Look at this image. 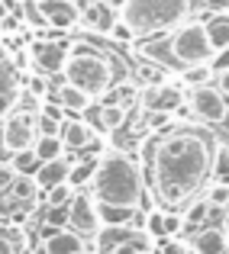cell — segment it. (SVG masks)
Returning <instances> with one entry per match:
<instances>
[{
	"label": "cell",
	"instance_id": "6da1fadb",
	"mask_svg": "<svg viewBox=\"0 0 229 254\" xmlns=\"http://www.w3.org/2000/svg\"><path fill=\"white\" fill-rule=\"evenodd\" d=\"M217 135L200 126H168L142 145L149 187L165 209L178 212L213 177Z\"/></svg>",
	"mask_w": 229,
	"mask_h": 254
},
{
	"label": "cell",
	"instance_id": "7a4b0ae2",
	"mask_svg": "<svg viewBox=\"0 0 229 254\" xmlns=\"http://www.w3.org/2000/svg\"><path fill=\"white\" fill-rule=\"evenodd\" d=\"M91 193L97 203L139 209L142 196H145V174H142L136 158H129L126 151H107L97 161V171H94V180H91Z\"/></svg>",
	"mask_w": 229,
	"mask_h": 254
},
{
	"label": "cell",
	"instance_id": "3957f363",
	"mask_svg": "<svg viewBox=\"0 0 229 254\" xmlns=\"http://www.w3.org/2000/svg\"><path fill=\"white\" fill-rule=\"evenodd\" d=\"M62 74L68 84L81 87L91 97H104V90H110L116 84V64H113L110 52H100L91 42H78L68 49Z\"/></svg>",
	"mask_w": 229,
	"mask_h": 254
},
{
	"label": "cell",
	"instance_id": "277c9868",
	"mask_svg": "<svg viewBox=\"0 0 229 254\" xmlns=\"http://www.w3.org/2000/svg\"><path fill=\"white\" fill-rule=\"evenodd\" d=\"M191 13V0H126L119 19L132 29L136 39H155L171 32Z\"/></svg>",
	"mask_w": 229,
	"mask_h": 254
},
{
	"label": "cell",
	"instance_id": "5b68a950",
	"mask_svg": "<svg viewBox=\"0 0 229 254\" xmlns=\"http://www.w3.org/2000/svg\"><path fill=\"white\" fill-rule=\"evenodd\" d=\"M161 52H165V62L171 68H191V64H210L213 49H210V39H207L204 23H181L174 26L171 32L165 36L161 42Z\"/></svg>",
	"mask_w": 229,
	"mask_h": 254
},
{
	"label": "cell",
	"instance_id": "8992f818",
	"mask_svg": "<svg viewBox=\"0 0 229 254\" xmlns=\"http://www.w3.org/2000/svg\"><path fill=\"white\" fill-rule=\"evenodd\" d=\"M39 138L36 132V116L32 113H23V110H10L0 123V148L16 155V151H26L32 148Z\"/></svg>",
	"mask_w": 229,
	"mask_h": 254
},
{
	"label": "cell",
	"instance_id": "52a82bcc",
	"mask_svg": "<svg viewBox=\"0 0 229 254\" xmlns=\"http://www.w3.org/2000/svg\"><path fill=\"white\" fill-rule=\"evenodd\" d=\"M191 113L207 126H220L229 119V103L220 93V87L204 84V87H194L191 90Z\"/></svg>",
	"mask_w": 229,
	"mask_h": 254
},
{
	"label": "cell",
	"instance_id": "ba28073f",
	"mask_svg": "<svg viewBox=\"0 0 229 254\" xmlns=\"http://www.w3.org/2000/svg\"><path fill=\"white\" fill-rule=\"evenodd\" d=\"M68 229L81 238H94L100 232V216H97V199H94V193L75 190V199L68 203Z\"/></svg>",
	"mask_w": 229,
	"mask_h": 254
},
{
	"label": "cell",
	"instance_id": "9c48e42d",
	"mask_svg": "<svg viewBox=\"0 0 229 254\" xmlns=\"http://www.w3.org/2000/svg\"><path fill=\"white\" fill-rule=\"evenodd\" d=\"M36 6L45 26H52V29H71L81 23V6L75 0H36Z\"/></svg>",
	"mask_w": 229,
	"mask_h": 254
},
{
	"label": "cell",
	"instance_id": "30bf717a",
	"mask_svg": "<svg viewBox=\"0 0 229 254\" xmlns=\"http://www.w3.org/2000/svg\"><path fill=\"white\" fill-rule=\"evenodd\" d=\"M142 106L152 113H178V106H184V93L174 84H152L149 90L142 93Z\"/></svg>",
	"mask_w": 229,
	"mask_h": 254
},
{
	"label": "cell",
	"instance_id": "8fae6325",
	"mask_svg": "<svg viewBox=\"0 0 229 254\" xmlns=\"http://www.w3.org/2000/svg\"><path fill=\"white\" fill-rule=\"evenodd\" d=\"M62 142H65V151H87L100 142V135L84 119H65L62 123Z\"/></svg>",
	"mask_w": 229,
	"mask_h": 254
},
{
	"label": "cell",
	"instance_id": "7c38bea8",
	"mask_svg": "<svg viewBox=\"0 0 229 254\" xmlns=\"http://www.w3.org/2000/svg\"><path fill=\"white\" fill-rule=\"evenodd\" d=\"M32 64H36L39 74H58L65 68V58H68V45L58 42H36L32 45Z\"/></svg>",
	"mask_w": 229,
	"mask_h": 254
},
{
	"label": "cell",
	"instance_id": "4fadbf2b",
	"mask_svg": "<svg viewBox=\"0 0 229 254\" xmlns=\"http://www.w3.org/2000/svg\"><path fill=\"white\" fill-rule=\"evenodd\" d=\"M119 19V13L113 10L107 0H97V3H87V6H81V23L87 26V29H94V32H110L113 29V23Z\"/></svg>",
	"mask_w": 229,
	"mask_h": 254
},
{
	"label": "cell",
	"instance_id": "5bb4252c",
	"mask_svg": "<svg viewBox=\"0 0 229 254\" xmlns=\"http://www.w3.org/2000/svg\"><path fill=\"white\" fill-rule=\"evenodd\" d=\"M84 251V238L75 235L71 229H45L42 254H81Z\"/></svg>",
	"mask_w": 229,
	"mask_h": 254
},
{
	"label": "cell",
	"instance_id": "9a60e30c",
	"mask_svg": "<svg viewBox=\"0 0 229 254\" xmlns=\"http://www.w3.org/2000/svg\"><path fill=\"white\" fill-rule=\"evenodd\" d=\"M191 251L194 254H229V238L223 235V229L200 225V229H194Z\"/></svg>",
	"mask_w": 229,
	"mask_h": 254
},
{
	"label": "cell",
	"instance_id": "2e32d148",
	"mask_svg": "<svg viewBox=\"0 0 229 254\" xmlns=\"http://www.w3.org/2000/svg\"><path fill=\"white\" fill-rule=\"evenodd\" d=\"M49 97L55 100V103L62 106L65 113H78V116H81V113H87V110H91V100H94L91 93H84L81 87L68 84V81H62V84L55 87V90L49 93Z\"/></svg>",
	"mask_w": 229,
	"mask_h": 254
},
{
	"label": "cell",
	"instance_id": "e0dca14e",
	"mask_svg": "<svg viewBox=\"0 0 229 254\" xmlns=\"http://www.w3.org/2000/svg\"><path fill=\"white\" fill-rule=\"evenodd\" d=\"M68 171H71V161H68V158H55V161H42L32 177H36L39 190H49V187L68 184Z\"/></svg>",
	"mask_w": 229,
	"mask_h": 254
},
{
	"label": "cell",
	"instance_id": "ac0fdd59",
	"mask_svg": "<svg viewBox=\"0 0 229 254\" xmlns=\"http://www.w3.org/2000/svg\"><path fill=\"white\" fill-rule=\"evenodd\" d=\"M129 123V106L126 103H100L97 110V126L104 132H116Z\"/></svg>",
	"mask_w": 229,
	"mask_h": 254
},
{
	"label": "cell",
	"instance_id": "d6986e66",
	"mask_svg": "<svg viewBox=\"0 0 229 254\" xmlns=\"http://www.w3.org/2000/svg\"><path fill=\"white\" fill-rule=\"evenodd\" d=\"M207 39H210V49L220 52L229 45V13H213L210 19H207Z\"/></svg>",
	"mask_w": 229,
	"mask_h": 254
},
{
	"label": "cell",
	"instance_id": "ffe728a7",
	"mask_svg": "<svg viewBox=\"0 0 229 254\" xmlns=\"http://www.w3.org/2000/svg\"><path fill=\"white\" fill-rule=\"evenodd\" d=\"M210 212H213V206L207 203V196H194L191 203L181 209V222H184V229H200Z\"/></svg>",
	"mask_w": 229,
	"mask_h": 254
},
{
	"label": "cell",
	"instance_id": "44dd1931",
	"mask_svg": "<svg viewBox=\"0 0 229 254\" xmlns=\"http://www.w3.org/2000/svg\"><path fill=\"white\" fill-rule=\"evenodd\" d=\"M97 161L100 158H91V155H84V158H78V161H71V171H68V184L75 187V190H81V187H87L94 180V171H97Z\"/></svg>",
	"mask_w": 229,
	"mask_h": 254
},
{
	"label": "cell",
	"instance_id": "7402d4cb",
	"mask_svg": "<svg viewBox=\"0 0 229 254\" xmlns=\"http://www.w3.org/2000/svg\"><path fill=\"white\" fill-rule=\"evenodd\" d=\"M32 151H36L39 164L55 161V158H65V142H62V135H39L36 145H32Z\"/></svg>",
	"mask_w": 229,
	"mask_h": 254
},
{
	"label": "cell",
	"instance_id": "603a6c76",
	"mask_svg": "<svg viewBox=\"0 0 229 254\" xmlns=\"http://www.w3.org/2000/svg\"><path fill=\"white\" fill-rule=\"evenodd\" d=\"M26 251V235L16 225H0V254H23Z\"/></svg>",
	"mask_w": 229,
	"mask_h": 254
},
{
	"label": "cell",
	"instance_id": "cb8c5ba5",
	"mask_svg": "<svg viewBox=\"0 0 229 254\" xmlns=\"http://www.w3.org/2000/svg\"><path fill=\"white\" fill-rule=\"evenodd\" d=\"M42 203L45 209H65V206L75 199V187L71 184H58V187H49V190H42Z\"/></svg>",
	"mask_w": 229,
	"mask_h": 254
},
{
	"label": "cell",
	"instance_id": "d4e9b609",
	"mask_svg": "<svg viewBox=\"0 0 229 254\" xmlns=\"http://www.w3.org/2000/svg\"><path fill=\"white\" fill-rule=\"evenodd\" d=\"M207 203L213 206V209H226L229 206V184L226 180H213V184H207Z\"/></svg>",
	"mask_w": 229,
	"mask_h": 254
},
{
	"label": "cell",
	"instance_id": "484cf974",
	"mask_svg": "<svg viewBox=\"0 0 229 254\" xmlns=\"http://www.w3.org/2000/svg\"><path fill=\"white\" fill-rule=\"evenodd\" d=\"M181 77H184V84L194 90V87H204L207 81H210L213 71H210V64H191V68L181 71Z\"/></svg>",
	"mask_w": 229,
	"mask_h": 254
},
{
	"label": "cell",
	"instance_id": "4316f807",
	"mask_svg": "<svg viewBox=\"0 0 229 254\" xmlns=\"http://www.w3.org/2000/svg\"><path fill=\"white\" fill-rule=\"evenodd\" d=\"M142 229H145V235H149L152 242L165 238V209H149V216H145Z\"/></svg>",
	"mask_w": 229,
	"mask_h": 254
},
{
	"label": "cell",
	"instance_id": "83f0119b",
	"mask_svg": "<svg viewBox=\"0 0 229 254\" xmlns=\"http://www.w3.org/2000/svg\"><path fill=\"white\" fill-rule=\"evenodd\" d=\"M10 164H13V171H16V174H36L39 171V158H36V151H32V148L16 151V155L10 158Z\"/></svg>",
	"mask_w": 229,
	"mask_h": 254
},
{
	"label": "cell",
	"instance_id": "f1b7e54d",
	"mask_svg": "<svg viewBox=\"0 0 229 254\" xmlns=\"http://www.w3.org/2000/svg\"><path fill=\"white\" fill-rule=\"evenodd\" d=\"M213 180H226L229 184V145H217V155H213Z\"/></svg>",
	"mask_w": 229,
	"mask_h": 254
},
{
	"label": "cell",
	"instance_id": "f546056e",
	"mask_svg": "<svg viewBox=\"0 0 229 254\" xmlns=\"http://www.w3.org/2000/svg\"><path fill=\"white\" fill-rule=\"evenodd\" d=\"M36 132H39V135H62V123H58V119H52L49 113L39 110L36 113Z\"/></svg>",
	"mask_w": 229,
	"mask_h": 254
},
{
	"label": "cell",
	"instance_id": "4dcf8cb0",
	"mask_svg": "<svg viewBox=\"0 0 229 254\" xmlns=\"http://www.w3.org/2000/svg\"><path fill=\"white\" fill-rule=\"evenodd\" d=\"M158 254H191V245L184 238H158Z\"/></svg>",
	"mask_w": 229,
	"mask_h": 254
},
{
	"label": "cell",
	"instance_id": "1f68e13d",
	"mask_svg": "<svg viewBox=\"0 0 229 254\" xmlns=\"http://www.w3.org/2000/svg\"><path fill=\"white\" fill-rule=\"evenodd\" d=\"M171 113H152L149 110V116H145V129H149L152 132V135H155V132H165L168 129V126H171Z\"/></svg>",
	"mask_w": 229,
	"mask_h": 254
},
{
	"label": "cell",
	"instance_id": "d6a6232c",
	"mask_svg": "<svg viewBox=\"0 0 229 254\" xmlns=\"http://www.w3.org/2000/svg\"><path fill=\"white\" fill-rule=\"evenodd\" d=\"M107 36H110L113 42H119V45H129L132 39H136V36H132V29H129V26L123 23V19H116V23H113V29L107 32Z\"/></svg>",
	"mask_w": 229,
	"mask_h": 254
},
{
	"label": "cell",
	"instance_id": "836d02e7",
	"mask_svg": "<svg viewBox=\"0 0 229 254\" xmlns=\"http://www.w3.org/2000/svg\"><path fill=\"white\" fill-rule=\"evenodd\" d=\"M13 180H16V171H13V164H10V161H0V199L10 193Z\"/></svg>",
	"mask_w": 229,
	"mask_h": 254
},
{
	"label": "cell",
	"instance_id": "e575fe53",
	"mask_svg": "<svg viewBox=\"0 0 229 254\" xmlns=\"http://www.w3.org/2000/svg\"><path fill=\"white\" fill-rule=\"evenodd\" d=\"M26 90H29V93H36L39 100H45V97H49V84H45V77H42V74L26 77Z\"/></svg>",
	"mask_w": 229,
	"mask_h": 254
},
{
	"label": "cell",
	"instance_id": "d590c367",
	"mask_svg": "<svg viewBox=\"0 0 229 254\" xmlns=\"http://www.w3.org/2000/svg\"><path fill=\"white\" fill-rule=\"evenodd\" d=\"M223 68H229V45L213 52V58H210V71H223Z\"/></svg>",
	"mask_w": 229,
	"mask_h": 254
},
{
	"label": "cell",
	"instance_id": "8d00e7d4",
	"mask_svg": "<svg viewBox=\"0 0 229 254\" xmlns=\"http://www.w3.org/2000/svg\"><path fill=\"white\" fill-rule=\"evenodd\" d=\"M217 87H220V93H223V97H229V68L217 71Z\"/></svg>",
	"mask_w": 229,
	"mask_h": 254
},
{
	"label": "cell",
	"instance_id": "74e56055",
	"mask_svg": "<svg viewBox=\"0 0 229 254\" xmlns=\"http://www.w3.org/2000/svg\"><path fill=\"white\" fill-rule=\"evenodd\" d=\"M204 3H207L210 13H226L229 10V0H204Z\"/></svg>",
	"mask_w": 229,
	"mask_h": 254
},
{
	"label": "cell",
	"instance_id": "f35d334b",
	"mask_svg": "<svg viewBox=\"0 0 229 254\" xmlns=\"http://www.w3.org/2000/svg\"><path fill=\"white\" fill-rule=\"evenodd\" d=\"M220 229H223V235L229 238V206L223 209V225H220Z\"/></svg>",
	"mask_w": 229,
	"mask_h": 254
},
{
	"label": "cell",
	"instance_id": "ab89813d",
	"mask_svg": "<svg viewBox=\"0 0 229 254\" xmlns=\"http://www.w3.org/2000/svg\"><path fill=\"white\" fill-rule=\"evenodd\" d=\"M107 3H110V6H113V10H116V13H119V10H123V6H126V0H107Z\"/></svg>",
	"mask_w": 229,
	"mask_h": 254
},
{
	"label": "cell",
	"instance_id": "60d3db41",
	"mask_svg": "<svg viewBox=\"0 0 229 254\" xmlns=\"http://www.w3.org/2000/svg\"><path fill=\"white\" fill-rule=\"evenodd\" d=\"M139 254H155V248H145V251H139Z\"/></svg>",
	"mask_w": 229,
	"mask_h": 254
}]
</instances>
